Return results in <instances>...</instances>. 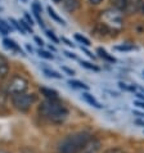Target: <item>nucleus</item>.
<instances>
[{"label": "nucleus", "instance_id": "2f4dec72", "mask_svg": "<svg viewBox=\"0 0 144 153\" xmlns=\"http://www.w3.org/2000/svg\"><path fill=\"white\" fill-rule=\"evenodd\" d=\"M62 68H63V71H66L67 74H70V75H73V74H75L73 71H72V70H70V68H67V67H62Z\"/></svg>", "mask_w": 144, "mask_h": 153}, {"label": "nucleus", "instance_id": "f03ea898", "mask_svg": "<svg viewBox=\"0 0 144 153\" xmlns=\"http://www.w3.org/2000/svg\"><path fill=\"white\" fill-rule=\"evenodd\" d=\"M93 137L88 131H79L67 135L59 142L57 147V153H81L84 147Z\"/></svg>", "mask_w": 144, "mask_h": 153}, {"label": "nucleus", "instance_id": "4be33fe9", "mask_svg": "<svg viewBox=\"0 0 144 153\" xmlns=\"http://www.w3.org/2000/svg\"><path fill=\"white\" fill-rule=\"evenodd\" d=\"M9 21H10V23L13 25V26H14L17 30H18V31H19L21 33H23V35H26V32H24V30L22 28V26H21V25H19V22H18V21H16L14 18H10Z\"/></svg>", "mask_w": 144, "mask_h": 153}, {"label": "nucleus", "instance_id": "39448f33", "mask_svg": "<svg viewBox=\"0 0 144 153\" xmlns=\"http://www.w3.org/2000/svg\"><path fill=\"white\" fill-rule=\"evenodd\" d=\"M36 100H37V97L35 94L22 93V94L12 95V104H13V107L19 112H27L28 109L35 104Z\"/></svg>", "mask_w": 144, "mask_h": 153}, {"label": "nucleus", "instance_id": "c756f323", "mask_svg": "<svg viewBox=\"0 0 144 153\" xmlns=\"http://www.w3.org/2000/svg\"><path fill=\"white\" fill-rule=\"evenodd\" d=\"M35 41L37 42V45H40V46H43V45H44V41H43V40H41V39H40V37H37V36L35 37Z\"/></svg>", "mask_w": 144, "mask_h": 153}, {"label": "nucleus", "instance_id": "0eeeda50", "mask_svg": "<svg viewBox=\"0 0 144 153\" xmlns=\"http://www.w3.org/2000/svg\"><path fill=\"white\" fill-rule=\"evenodd\" d=\"M99 149H100V142L96 138H91L86 146L84 147L81 153H98Z\"/></svg>", "mask_w": 144, "mask_h": 153}, {"label": "nucleus", "instance_id": "20e7f679", "mask_svg": "<svg viewBox=\"0 0 144 153\" xmlns=\"http://www.w3.org/2000/svg\"><path fill=\"white\" fill-rule=\"evenodd\" d=\"M113 9L125 14H144V0H111Z\"/></svg>", "mask_w": 144, "mask_h": 153}, {"label": "nucleus", "instance_id": "f704fd0d", "mask_svg": "<svg viewBox=\"0 0 144 153\" xmlns=\"http://www.w3.org/2000/svg\"><path fill=\"white\" fill-rule=\"evenodd\" d=\"M26 48H27V50H28V52H31V53H32V48H31V46H30L28 44L26 45Z\"/></svg>", "mask_w": 144, "mask_h": 153}, {"label": "nucleus", "instance_id": "f257e3e1", "mask_svg": "<svg viewBox=\"0 0 144 153\" xmlns=\"http://www.w3.org/2000/svg\"><path fill=\"white\" fill-rule=\"evenodd\" d=\"M39 112L52 124H63L68 117V109L58 99H45L39 105Z\"/></svg>", "mask_w": 144, "mask_h": 153}, {"label": "nucleus", "instance_id": "cd10ccee", "mask_svg": "<svg viewBox=\"0 0 144 153\" xmlns=\"http://www.w3.org/2000/svg\"><path fill=\"white\" fill-rule=\"evenodd\" d=\"M24 21H26V22L30 25V26H32V25H33V19L31 18V17H30L28 13H24Z\"/></svg>", "mask_w": 144, "mask_h": 153}, {"label": "nucleus", "instance_id": "473e14b6", "mask_svg": "<svg viewBox=\"0 0 144 153\" xmlns=\"http://www.w3.org/2000/svg\"><path fill=\"white\" fill-rule=\"evenodd\" d=\"M62 40H63V41H65V42H66V44H67V45H68V46H73V44H72V42H71V41H68V40H67V39H62Z\"/></svg>", "mask_w": 144, "mask_h": 153}, {"label": "nucleus", "instance_id": "c85d7f7f", "mask_svg": "<svg viewBox=\"0 0 144 153\" xmlns=\"http://www.w3.org/2000/svg\"><path fill=\"white\" fill-rule=\"evenodd\" d=\"M102 1H103V0H89V3H90L91 5H99Z\"/></svg>", "mask_w": 144, "mask_h": 153}, {"label": "nucleus", "instance_id": "412c9836", "mask_svg": "<svg viewBox=\"0 0 144 153\" xmlns=\"http://www.w3.org/2000/svg\"><path fill=\"white\" fill-rule=\"evenodd\" d=\"M19 22V25L22 26V28L24 30V32H31L32 33V26H30V25L26 22L24 19H21V21H18Z\"/></svg>", "mask_w": 144, "mask_h": 153}, {"label": "nucleus", "instance_id": "6e6552de", "mask_svg": "<svg viewBox=\"0 0 144 153\" xmlns=\"http://www.w3.org/2000/svg\"><path fill=\"white\" fill-rule=\"evenodd\" d=\"M62 4L67 12H75L80 8V0H62Z\"/></svg>", "mask_w": 144, "mask_h": 153}, {"label": "nucleus", "instance_id": "1a4fd4ad", "mask_svg": "<svg viewBox=\"0 0 144 153\" xmlns=\"http://www.w3.org/2000/svg\"><path fill=\"white\" fill-rule=\"evenodd\" d=\"M3 44H4V46H5L7 49L12 50V52L21 53V54H22V56H24L23 52H22V50H21V48H19V46L16 44V42H14L13 40H10V39H4V40H3Z\"/></svg>", "mask_w": 144, "mask_h": 153}, {"label": "nucleus", "instance_id": "bb28decb", "mask_svg": "<svg viewBox=\"0 0 144 153\" xmlns=\"http://www.w3.org/2000/svg\"><path fill=\"white\" fill-rule=\"evenodd\" d=\"M46 36H48L50 40H53L54 42H56V44L59 41V40H58V37H57L56 35H54V32H53V31H49V30H46Z\"/></svg>", "mask_w": 144, "mask_h": 153}, {"label": "nucleus", "instance_id": "c9c22d12", "mask_svg": "<svg viewBox=\"0 0 144 153\" xmlns=\"http://www.w3.org/2000/svg\"><path fill=\"white\" fill-rule=\"evenodd\" d=\"M54 1H56V3H61L62 0H54Z\"/></svg>", "mask_w": 144, "mask_h": 153}, {"label": "nucleus", "instance_id": "a878e982", "mask_svg": "<svg viewBox=\"0 0 144 153\" xmlns=\"http://www.w3.org/2000/svg\"><path fill=\"white\" fill-rule=\"evenodd\" d=\"M5 94H7L5 91H1V90H0V108H4V107H5V99H7Z\"/></svg>", "mask_w": 144, "mask_h": 153}, {"label": "nucleus", "instance_id": "b1692460", "mask_svg": "<svg viewBox=\"0 0 144 153\" xmlns=\"http://www.w3.org/2000/svg\"><path fill=\"white\" fill-rule=\"evenodd\" d=\"M37 54H39V56L41 57V58H45V59H53L54 58V56L52 53H49V52H45V50H39V52H37Z\"/></svg>", "mask_w": 144, "mask_h": 153}, {"label": "nucleus", "instance_id": "dca6fc26", "mask_svg": "<svg viewBox=\"0 0 144 153\" xmlns=\"http://www.w3.org/2000/svg\"><path fill=\"white\" fill-rule=\"evenodd\" d=\"M68 85L72 86V88H76V89H81V90L84 89V90H88V85H85L81 81H77V80H70Z\"/></svg>", "mask_w": 144, "mask_h": 153}, {"label": "nucleus", "instance_id": "f8f14e48", "mask_svg": "<svg viewBox=\"0 0 144 153\" xmlns=\"http://www.w3.org/2000/svg\"><path fill=\"white\" fill-rule=\"evenodd\" d=\"M82 98L85 99V102H88V103L90 104V105H93V107H95V108H102V104H100L99 102L96 100L91 94H89V93H82Z\"/></svg>", "mask_w": 144, "mask_h": 153}, {"label": "nucleus", "instance_id": "5701e85b", "mask_svg": "<svg viewBox=\"0 0 144 153\" xmlns=\"http://www.w3.org/2000/svg\"><path fill=\"white\" fill-rule=\"evenodd\" d=\"M115 49L116 50H121V52H126V50H133V49H135V46L134 45H126V44H124V45H117V46H115Z\"/></svg>", "mask_w": 144, "mask_h": 153}, {"label": "nucleus", "instance_id": "423d86ee", "mask_svg": "<svg viewBox=\"0 0 144 153\" xmlns=\"http://www.w3.org/2000/svg\"><path fill=\"white\" fill-rule=\"evenodd\" d=\"M27 89H28V81L23 76L19 75H14L13 77H10L5 85V93L10 95L26 93Z\"/></svg>", "mask_w": 144, "mask_h": 153}, {"label": "nucleus", "instance_id": "9d476101", "mask_svg": "<svg viewBox=\"0 0 144 153\" xmlns=\"http://www.w3.org/2000/svg\"><path fill=\"white\" fill-rule=\"evenodd\" d=\"M32 12H33V16H35L37 23L41 27H44V22H43V18H41V7L37 3H32Z\"/></svg>", "mask_w": 144, "mask_h": 153}, {"label": "nucleus", "instance_id": "4468645a", "mask_svg": "<svg viewBox=\"0 0 144 153\" xmlns=\"http://www.w3.org/2000/svg\"><path fill=\"white\" fill-rule=\"evenodd\" d=\"M96 53L99 54V57H100L102 59H105L107 62H111V63H115V62H116V58L112 57L111 54H108L107 50H104L103 48H98V49H96Z\"/></svg>", "mask_w": 144, "mask_h": 153}, {"label": "nucleus", "instance_id": "2eb2a0df", "mask_svg": "<svg viewBox=\"0 0 144 153\" xmlns=\"http://www.w3.org/2000/svg\"><path fill=\"white\" fill-rule=\"evenodd\" d=\"M10 30H12V27L8 25L5 21H3V19H0V33L1 35H4V36H7L8 33L10 32Z\"/></svg>", "mask_w": 144, "mask_h": 153}, {"label": "nucleus", "instance_id": "7c9ffc66", "mask_svg": "<svg viewBox=\"0 0 144 153\" xmlns=\"http://www.w3.org/2000/svg\"><path fill=\"white\" fill-rule=\"evenodd\" d=\"M65 54H66V56H67V57H68V58H72V59H76V56H75V54H72V53H70V52H65Z\"/></svg>", "mask_w": 144, "mask_h": 153}, {"label": "nucleus", "instance_id": "7ed1b4c3", "mask_svg": "<svg viewBox=\"0 0 144 153\" xmlns=\"http://www.w3.org/2000/svg\"><path fill=\"white\" fill-rule=\"evenodd\" d=\"M100 25L107 27L111 32H118L124 26V19H122V13L116 9H105L100 12L99 16Z\"/></svg>", "mask_w": 144, "mask_h": 153}, {"label": "nucleus", "instance_id": "9b49d317", "mask_svg": "<svg viewBox=\"0 0 144 153\" xmlns=\"http://www.w3.org/2000/svg\"><path fill=\"white\" fill-rule=\"evenodd\" d=\"M40 93L46 98V99H58V93L54 90V89L40 88Z\"/></svg>", "mask_w": 144, "mask_h": 153}, {"label": "nucleus", "instance_id": "393cba45", "mask_svg": "<svg viewBox=\"0 0 144 153\" xmlns=\"http://www.w3.org/2000/svg\"><path fill=\"white\" fill-rule=\"evenodd\" d=\"M103 153H126L122 148H118V147H113V148H109V149L104 151Z\"/></svg>", "mask_w": 144, "mask_h": 153}, {"label": "nucleus", "instance_id": "a211bd4d", "mask_svg": "<svg viewBox=\"0 0 144 153\" xmlns=\"http://www.w3.org/2000/svg\"><path fill=\"white\" fill-rule=\"evenodd\" d=\"M43 72H44V75L45 76H48V77H53V79H62V76L57 74L56 71H53V70H49V68H43Z\"/></svg>", "mask_w": 144, "mask_h": 153}, {"label": "nucleus", "instance_id": "6ab92c4d", "mask_svg": "<svg viewBox=\"0 0 144 153\" xmlns=\"http://www.w3.org/2000/svg\"><path fill=\"white\" fill-rule=\"evenodd\" d=\"M75 39L77 40V41H80V42H81V44H84L85 46H90V45H91V44H90V40L86 39L85 36L80 35V33H75Z\"/></svg>", "mask_w": 144, "mask_h": 153}, {"label": "nucleus", "instance_id": "e433bc0d", "mask_svg": "<svg viewBox=\"0 0 144 153\" xmlns=\"http://www.w3.org/2000/svg\"><path fill=\"white\" fill-rule=\"evenodd\" d=\"M23 1H24V3H26V1H27V0H23Z\"/></svg>", "mask_w": 144, "mask_h": 153}, {"label": "nucleus", "instance_id": "ddd939ff", "mask_svg": "<svg viewBox=\"0 0 144 153\" xmlns=\"http://www.w3.org/2000/svg\"><path fill=\"white\" fill-rule=\"evenodd\" d=\"M8 71H9L8 61L5 59V57L0 56V77H4L5 75H8Z\"/></svg>", "mask_w": 144, "mask_h": 153}, {"label": "nucleus", "instance_id": "72a5a7b5", "mask_svg": "<svg viewBox=\"0 0 144 153\" xmlns=\"http://www.w3.org/2000/svg\"><path fill=\"white\" fill-rule=\"evenodd\" d=\"M137 105H139V107L140 108H144V102H137V103H135Z\"/></svg>", "mask_w": 144, "mask_h": 153}, {"label": "nucleus", "instance_id": "aec40b11", "mask_svg": "<svg viewBox=\"0 0 144 153\" xmlns=\"http://www.w3.org/2000/svg\"><path fill=\"white\" fill-rule=\"evenodd\" d=\"M80 65H81L82 67H85V68L88 70H93V71H99V67H96L94 65H91V63H89V62H85V61H81L80 62Z\"/></svg>", "mask_w": 144, "mask_h": 153}, {"label": "nucleus", "instance_id": "f3484780", "mask_svg": "<svg viewBox=\"0 0 144 153\" xmlns=\"http://www.w3.org/2000/svg\"><path fill=\"white\" fill-rule=\"evenodd\" d=\"M48 13H49V16L52 17V18H53L54 21H57L58 23H61V25H66V23H65V21H63V19L61 18V17H59V16L56 13V10H54L52 7H48Z\"/></svg>", "mask_w": 144, "mask_h": 153}]
</instances>
